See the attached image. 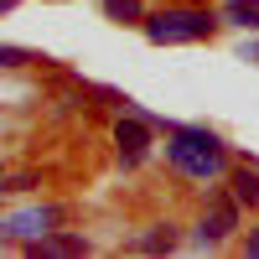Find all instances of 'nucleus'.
<instances>
[{
  "label": "nucleus",
  "mask_w": 259,
  "mask_h": 259,
  "mask_svg": "<svg viewBox=\"0 0 259 259\" xmlns=\"http://www.w3.org/2000/svg\"><path fill=\"white\" fill-rule=\"evenodd\" d=\"M166 161L182 171V177H228V156H223V140L212 130H192V124H166Z\"/></svg>",
  "instance_id": "nucleus-1"
},
{
  "label": "nucleus",
  "mask_w": 259,
  "mask_h": 259,
  "mask_svg": "<svg viewBox=\"0 0 259 259\" xmlns=\"http://www.w3.org/2000/svg\"><path fill=\"white\" fill-rule=\"evenodd\" d=\"M140 26H145L150 41L171 47V41H202V36H212V31H218V16L202 11V6H166L156 16H145Z\"/></svg>",
  "instance_id": "nucleus-2"
},
{
  "label": "nucleus",
  "mask_w": 259,
  "mask_h": 259,
  "mask_svg": "<svg viewBox=\"0 0 259 259\" xmlns=\"http://www.w3.org/2000/svg\"><path fill=\"white\" fill-rule=\"evenodd\" d=\"M62 218H68V212L62 207H31V212H16V218H6V233H16V239H41V233H52Z\"/></svg>",
  "instance_id": "nucleus-3"
},
{
  "label": "nucleus",
  "mask_w": 259,
  "mask_h": 259,
  "mask_svg": "<svg viewBox=\"0 0 259 259\" xmlns=\"http://www.w3.org/2000/svg\"><path fill=\"white\" fill-rule=\"evenodd\" d=\"M233 228H239V202H233V197H218V202H212V207L202 212L197 239H202V244H223Z\"/></svg>",
  "instance_id": "nucleus-4"
},
{
  "label": "nucleus",
  "mask_w": 259,
  "mask_h": 259,
  "mask_svg": "<svg viewBox=\"0 0 259 259\" xmlns=\"http://www.w3.org/2000/svg\"><path fill=\"white\" fill-rule=\"evenodd\" d=\"M114 145H119V161L124 166H140L145 150H150V124L145 119H119L114 124Z\"/></svg>",
  "instance_id": "nucleus-5"
},
{
  "label": "nucleus",
  "mask_w": 259,
  "mask_h": 259,
  "mask_svg": "<svg viewBox=\"0 0 259 259\" xmlns=\"http://www.w3.org/2000/svg\"><path fill=\"white\" fill-rule=\"evenodd\" d=\"M31 254H89V239H78V233H41L31 244Z\"/></svg>",
  "instance_id": "nucleus-6"
},
{
  "label": "nucleus",
  "mask_w": 259,
  "mask_h": 259,
  "mask_svg": "<svg viewBox=\"0 0 259 259\" xmlns=\"http://www.w3.org/2000/svg\"><path fill=\"white\" fill-rule=\"evenodd\" d=\"M228 182H233V202L239 207H259V171L239 166V171H228Z\"/></svg>",
  "instance_id": "nucleus-7"
},
{
  "label": "nucleus",
  "mask_w": 259,
  "mask_h": 259,
  "mask_svg": "<svg viewBox=\"0 0 259 259\" xmlns=\"http://www.w3.org/2000/svg\"><path fill=\"white\" fill-rule=\"evenodd\" d=\"M223 21L228 26H244V31H259V0H228Z\"/></svg>",
  "instance_id": "nucleus-8"
},
{
  "label": "nucleus",
  "mask_w": 259,
  "mask_h": 259,
  "mask_svg": "<svg viewBox=\"0 0 259 259\" xmlns=\"http://www.w3.org/2000/svg\"><path fill=\"white\" fill-rule=\"evenodd\" d=\"M104 11H109L114 21H145V11H140V0H104Z\"/></svg>",
  "instance_id": "nucleus-9"
},
{
  "label": "nucleus",
  "mask_w": 259,
  "mask_h": 259,
  "mask_svg": "<svg viewBox=\"0 0 259 259\" xmlns=\"http://www.w3.org/2000/svg\"><path fill=\"white\" fill-rule=\"evenodd\" d=\"M26 62H36L26 47H0V68H26Z\"/></svg>",
  "instance_id": "nucleus-10"
},
{
  "label": "nucleus",
  "mask_w": 259,
  "mask_h": 259,
  "mask_svg": "<svg viewBox=\"0 0 259 259\" xmlns=\"http://www.w3.org/2000/svg\"><path fill=\"white\" fill-rule=\"evenodd\" d=\"M171 244H177V233H171V228H166V233H150V239H145V249H171Z\"/></svg>",
  "instance_id": "nucleus-11"
},
{
  "label": "nucleus",
  "mask_w": 259,
  "mask_h": 259,
  "mask_svg": "<svg viewBox=\"0 0 259 259\" xmlns=\"http://www.w3.org/2000/svg\"><path fill=\"white\" fill-rule=\"evenodd\" d=\"M244 62H259V41H244V52H239Z\"/></svg>",
  "instance_id": "nucleus-12"
},
{
  "label": "nucleus",
  "mask_w": 259,
  "mask_h": 259,
  "mask_svg": "<svg viewBox=\"0 0 259 259\" xmlns=\"http://www.w3.org/2000/svg\"><path fill=\"white\" fill-rule=\"evenodd\" d=\"M244 249H249V254H254V259H259V228H254V233H249V244H244Z\"/></svg>",
  "instance_id": "nucleus-13"
},
{
  "label": "nucleus",
  "mask_w": 259,
  "mask_h": 259,
  "mask_svg": "<svg viewBox=\"0 0 259 259\" xmlns=\"http://www.w3.org/2000/svg\"><path fill=\"white\" fill-rule=\"evenodd\" d=\"M11 6H16V0H0V16H6V11H11Z\"/></svg>",
  "instance_id": "nucleus-14"
},
{
  "label": "nucleus",
  "mask_w": 259,
  "mask_h": 259,
  "mask_svg": "<svg viewBox=\"0 0 259 259\" xmlns=\"http://www.w3.org/2000/svg\"><path fill=\"white\" fill-rule=\"evenodd\" d=\"M0 233H6V223H0Z\"/></svg>",
  "instance_id": "nucleus-15"
}]
</instances>
